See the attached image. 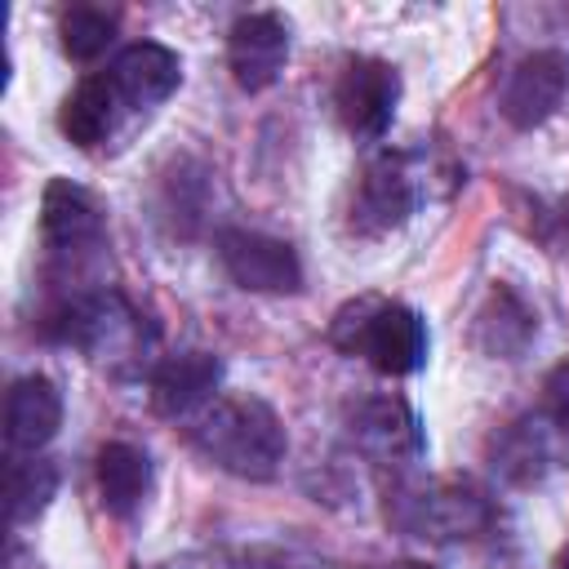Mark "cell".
Masks as SVG:
<instances>
[{
	"instance_id": "1",
	"label": "cell",
	"mask_w": 569,
	"mask_h": 569,
	"mask_svg": "<svg viewBox=\"0 0 569 569\" xmlns=\"http://www.w3.org/2000/svg\"><path fill=\"white\" fill-rule=\"evenodd\" d=\"M191 445L240 480H271L284 458V427L253 396H213L191 422Z\"/></svg>"
},
{
	"instance_id": "2",
	"label": "cell",
	"mask_w": 569,
	"mask_h": 569,
	"mask_svg": "<svg viewBox=\"0 0 569 569\" xmlns=\"http://www.w3.org/2000/svg\"><path fill=\"white\" fill-rule=\"evenodd\" d=\"M338 325H356V333L342 342L347 351H360L378 373L405 378L413 369H422L427 360V325L413 307L400 302H356L338 316Z\"/></svg>"
},
{
	"instance_id": "3",
	"label": "cell",
	"mask_w": 569,
	"mask_h": 569,
	"mask_svg": "<svg viewBox=\"0 0 569 569\" xmlns=\"http://www.w3.org/2000/svg\"><path fill=\"white\" fill-rule=\"evenodd\" d=\"M400 502H405L400 520L409 529H418L422 538H440V542L471 538L493 516L485 489L471 485V480H431V485H422L413 493H400Z\"/></svg>"
},
{
	"instance_id": "4",
	"label": "cell",
	"mask_w": 569,
	"mask_h": 569,
	"mask_svg": "<svg viewBox=\"0 0 569 569\" xmlns=\"http://www.w3.org/2000/svg\"><path fill=\"white\" fill-rule=\"evenodd\" d=\"M218 258H222L227 276L240 289H253V293H293L302 284L298 253L284 240L262 236V231H244V227L222 231L218 236Z\"/></svg>"
},
{
	"instance_id": "5",
	"label": "cell",
	"mask_w": 569,
	"mask_h": 569,
	"mask_svg": "<svg viewBox=\"0 0 569 569\" xmlns=\"http://www.w3.org/2000/svg\"><path fill=\"white\" fill-rule=\"evenodd\" d=\"M333 102H338L342 124L356 138H382L396 116V102H400V76L382 58H356L342 67Z\"/></svg>"
},
{
	"instance_id": "6",
	"label": "cell",
	"mask_w": 569,
	"mask_h": 569,
	"mask_svg": "<svg viewBox=\"0 0 569 569\" xmlns=\"http://www.w3.org/2000/svg\"><path fill=\"white\" fill-rule=\"evenodd\" d=\"M565 89H569V58L560 49H538L516 62L498 107L516 129H533L556 116V107L565 102Z\"/></svg>"
},
{
	"instance_id": "7",
	"label": "cell",
	"mask_w": 569,
	"mask_h": 569,
	"mask_svg": "<svg viewBox=\"0 0 569 569\" xmlns=\"http://www.w3.org/2000/svg\"><path fill=\"white\" fill-rule=\"evenodd\" d=\"M289 58V27L280 13H244L227 36V62L240 89H267Z\"/></svg>"
},
{
	"instance_id": "8",
	"label": "cell",
	"mask_w": 569,
	"mask_h": 569,
	"mask_svg": "<svg viewBox=\"0 0 569 569\" xmlns=\"http://www.w3.org/2000/svg\"><path fill=\"white\" fill-rule=\"evenodd\" d=\"M418 204V187L409 173L405 156H378L369 160L360 187H356V204H351V222L369 236L400 227Z\"/></svg>"
},
{
	"instance_id": "9",
	"label": "cell",
	"mask_w": 569,
	"mask_h": 569,
	"mask_svg": "<svg viewBox=\"0 0 569 569\" xmlns=\"http://www.w3.org/2000/svg\"><path fill=\"white\" fill-rule=\"evenodd\" d=\"M222 382V360L209 351H178L151 373V409L160 418H187L213 400Z\"/></svg>"
},
{
	"instance_id": "10",
	"label": "cell",
	"mask_w": 569,
	"mask_h": 569,
	"mask_svg": "<svg viewBox=\"0 0 569 569\" xmlns=\"http://www.w3.org/2000/svg\"><path fill=\"white\" fill-rule=\"evenodd\" d=\"M62 427V396L44 373H27L9 387L4 400V440L13 453L44 449Z\"/></svg>"
},
{
	"instance_id": "11",
	"label": "cell",
	"mask_w": 569,
	"mask_h": 569,
	"mask_svg": "<svg viewBox=\"0 0 569 569\" xmlns=\"http://www.w3.org/2000/svg\"><path fill=\"white\" fill-rule=\"evenodd\" d=\"M351 436L356 445L378 458V462H409L422 453V431H418V418L405 400L396 396H378V400H365L356 413H351Z\"/></svg>"
},
{
	"instance_id": "12",
	"label": "cell",
	"mask_w": 569,
	"mask_h": 569,
	"mask_svg": "<svg viewBox=\"0 0 569 569\" xmlns=\"http://www.w3.org/2000/svg\"><path fill=\"white\" fill-rule=\"evenodd\" d=\"M107 76H111L120 102H129V107H156V102H164L178 89L182 62H178L173 49H164L156 40H138V44L120 49V58L111 62Z\"/></svg>"
},
{
	"instance_id": "13",
	"label": "cell",
	"mask_w": 569,
	"mask_h": 569,
	"mask_svg": "<svg viewBox=\"0 0 569 569\" xmlns=\"http://www.w3.org/2000/svg\"><path fill=\"white\" fill-rule=\"evenodd\" d=\"M40 236L53 253H84L102 236L98 204L84 187L58 178L44 187V209H40Z\"/></svg>"
},
{
	"instance_id": "14",
	"label": "cell",
	"mask_w": 569,
	"mask_h": 569,
	"mask_svg": "<svg viewBox=\"0 0 569 569\" xmlns=\"http://www.w3.org/2000/svg\"><path fill=\"white\" fill-rule=\"evenodd\" d=\"M116 116H120V93H116L111 76H84V80L67 93L58 124H62V133H67L76 147L89 151V147H98V142L111 138Z\"/></svg>"
},
{
	"instance_id": "15",
	"label": "cell",
	"mask_w": 569,
	"mask_h": 569,
	"mask_svg": "<svg viewBox=\"0 0 569 569\" xmlns=\"http://www.w3.org/2000/svg\"><path fill=\"white\" fill-rule=\"evenodd\" d=\"M147 485H151V462L138 445H124V440L102 445V453H98V493H102L111 516H129L147 498Z\"/></svg>"
},
{
	"instance_id": "16",
	"label": "cell",
	"mask_w": 569,
	"mask_h": 569,
	"mask_svg": "<svg viewBox=\"0 0 569 569\" xmlns=\"http://www.w3.org/2000/svg\"><path fill=\"white\" fill-rule=\"evenodd\" d=\"M53 489H58V467H53V462H44V458H36V453L13 458V462H9V471H4V502H9V520H13V525H22V520L40 516V511L49 507Z\"/></svg>"
},
{
	"instance_id": "17",
	"label": "cell",
	"mask_w": 569,
	"mask_h": 569,
	"mask_svg": "<svg viewBox=\"0 0 569 569\" xmlns=\"http://www.w3.org/2000/svg\"><path fill=\"white\" fill-rule=\"evenodd\" d=\"M111 40H116V18L111 13L89 9V4L62 13V49H67V58L93 62L98 53H107Z\"/></svg>"
},
{
	"instance_id": "18",
	"label": "cell",
	"mask_w": 569,
	"mask_h": 569,
	"mask_svg": "<svg viewBox=\"0 0 569 569\" xmlns=\"http://www.w3.org/2000/svg\"><path fill=\"white\" fill-rule=\"evenodd\" d=\"M493 467L502 471V476H511V480H533L542 467H547V445H542V431H538V422H516L507 436H502V445H493Z\"/></svg>"
},
{
	"instance_id": "19",
	"label": "cell",
	"mask_w": 569,
	"mask_h": 569,
	"mask_svg": "<svg viewBox=\"0 0 569 569\" xmlns=\"http://www.w3.org/2000/svg\"><path fill=\"white\" fill-rule=\"evenodd\" d=\"M547 409L560 427H569V360L547 373Z\"/></svg>"
},
{
	"instance_id": "20",
	"label": "cell",
	"mask_w": 569,
	"mask_h": 569,
	"mask_svg": "<svg viewBox=\"0 0 569 569\" xmlns=\"http://www.w3.org/2000/svg\"><path fill=\"white\" fill-rule=\"evenodd\" d=\"M391 569H431V565H422V560H400V565H391Z\"/></svg>"
},
{
	"instance_id": "21",
	"label": "cell",
	"mask_w": 569,
	"mask_h": 569,
	"mask_svg": "<svg viewBox=\"0 0 569 569\" xmlns=\"http://www.w3.org/2000/svg\"><path fill=\"white\" fill-rule=\"evenodd\" d=\"M560 569H569V551H565V556H560Z\"/></svg>"
}]
</instances>
